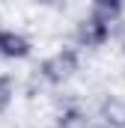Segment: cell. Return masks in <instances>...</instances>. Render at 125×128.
Segmentation results:
<instances>
[{
  "label": "cell",
  "instance_id": "cell-9",
  "mask_svg": "<svg viewBox=\"0 0 125 128\" xmlns=\"http://www.w3.org/2000/svg\"><path fill=\"white\" fill-rule=\"evenodd\" d=\"M122 54H125V45H122Z\"/></svg>",
  "mask_w": 125,
  "mask_h": 128
},
{
  "label": "cell",
  "instance_id": "cell-8",
  "mask_svg": "<svg viewBox=\"0 0 125 128\" xmlns=\"http://www.w3.org/2000/svg\"><path fill=\"white\" fill-rule=\"evenodd\" d=\"M30 3H36V6H54L57 0H30Z\"/></svg>",
  "mask_w": 125,
  "mask_h": 128
},
{
  "label": "cell",
  "instance_id": "cell-7",
  "mask_svg": "<svg viewBox=\"0 0 125 128\" xmlns=\"http://www.w3.org/2000/svg\"><path fill=\"white\" fill-rule=\"evenodd\" d=\"M12 98H15V80H12L9 74H0V113L9 110Z\"/></svg>",
  "mask_w": 125,
  "mask_h": 128
},
{
  "label": "cell",
  "instance_id": "cell-1",
  "mask_svg": "<svg viewBox=\"0 0 125 128\" xmlns=\"http://www.w3.org/2000/svg\"><path fill=\"white\" fill-rule=\"evenodd\" d=\"M78 72H80V54H78V48H68V45L57 48L54 54H48L36 66L39 80L48 86H66L68 80H74Z\"/></svg>",
  "mask_w": 125,
  "mask_h": 128
},
{
  "label": "cell",
  "instance_id": "cell-2",
  "mask_svg": "<svg viewBox=\"0 0 125 128\" xmlns=\"http://www.w3.org/2000/svg\"><path fill=\"white\" fill-rule=\"evenodd\" d=\"M110 30L113 24L95 18V15H84L78 24H74V45L78 48H86V51H95V48H104L110 42Z\"/></svg>",
  "mask_w": 125,
  "mask_h": 128
},
{
  "label": "cell",
  "instance_id": "cell-6",
  "mask_svg": "<svg viewBox=\"0 0 125 128\" xmlns=\"http://www.w3.org/2000/svg\"><path fill=\"white\" fill-rule=\"evenodd\" d=\"M122 6L125 0H90V15L107 21V24H116L122 18Z\"/></svg>",
  "mask_w": 125,
  "mask_h": 128
},
{
  "label": "cell",
  "instance_id": "cell-3",
  "mask_svg": "<svg viewBox=\"0 0 125 128\" xmlns=\"http://www.w3.org/2000/svg\"><path fill=\"white\" fill-rule=\"evenodd\" d=\"M95 122L101 128H125V98L107 92L95 107Z\"/></svg>",
  "mask_w": 125,
  "mask_h": 128
},
{
  "label": "cell",
  "instance_id": "cell-5",
  "mask_svg": "<svg viewBox=\"0 0 125 128\" xmlns=\"http://www.w3.org/2000/svg\"><path fill=\"white\" fill-rule=\"evenodd\" d=\"M54 128H95V119L78 101H68L60 113L54 116Z\"/></svg>",
  "mask_w": 125,
  "mask_h": 128
},
{
  "label": "cell",
  "instance_id": "cell-4",
  "mask_svg": "<svg viewBox=\"0 0 125 128\" xmlns=\"http://www.w3.org/2000/svg\"><path fill=\"white\" fill-rule=\"evenodd\" d=\"M33 54V42L18 30H0V57L3 60H27Z\"/></svg>",
  "mask_w": 125,
  "mask_h": 128
}]
</instances>
